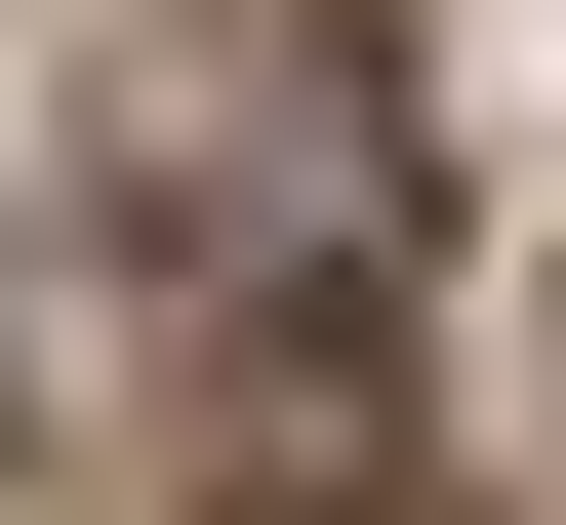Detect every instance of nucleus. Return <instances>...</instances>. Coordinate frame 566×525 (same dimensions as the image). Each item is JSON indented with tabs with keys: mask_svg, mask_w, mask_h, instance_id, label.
<instances>
[{
	"mask_svg": "<svg viewBox=\"0 0 566 525\" xmlns=\"http://www.w3.org/2000/svg\"><path fill=\"white\" fill-rule=\"evenodd\" d=\"M122 243H202V283H365V243H405V82L324 41V0L122 41Z\"/></svg>",
	"mask_w": 566,
	"mask_h": 525,
	"instance_id": "nucleus-1",
	"label": "nucleus"
}]
</instances>
